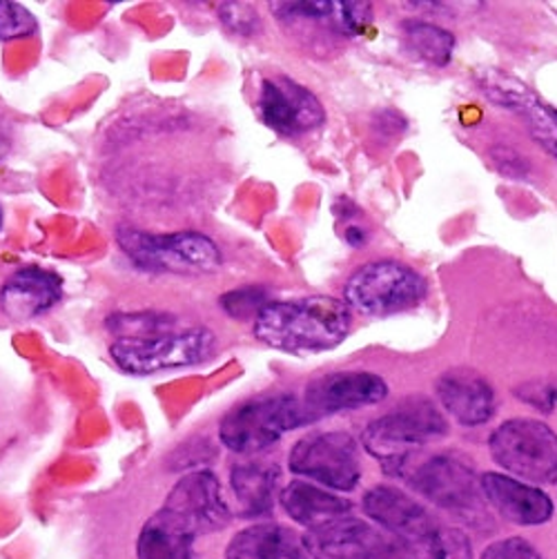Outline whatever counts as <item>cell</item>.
Returning a JSON list of instances; mask_svg holds the SVG:
<instances>
[{
    "instance_id": "6da1fadb",
    "label": "cell",
    "mask_w": 557,
    "mask_h": 559,
    "mask_svg": "<svg viewBox=\"0 0 557 559\" xmlns=\"http://www.w3.org/2000/svg\"><path fill=\"white\" fill-rule=\"evenodd\" d=\"M353 312L346 301L315 295L293 301H270L254 319V337L284 353H325L351 332Z\"/></svg>"
},
{
    "instance_id": "5bb4252c",
    "label": "cell",
    "mask_w": 557,
    "mask_h": 559,
    "mask_svg": "<svg viewBox=\"0 0 557 559\" xmlns=\"http://www.w3.org/2000/svg\"><path fill=\"white\" fill-rule=\"evenodd\" d=\"M388 395V383L366 370L330 372L312 379L306 385L304 404L315 419L334 413H348L383 402Z\"/></svg>"
},
{
    "instance_id": "4316f807",
    "label": "cell",
    "mask_w": 557,
    "mask_h": 559,
    "mask_svg": "<svg viewBox=\"0 0 557 559\" xmlns=\"http://www.w3.org/2000/svg\"><path fill=\"white\" fill-rule=\"evenodd\" d=\"M334 25L348 36H359L372 23V8L368 3H334Z\"/></svg>"
},
{
    "instance_id": "ac0fdd59",
    "label": "cell",
    "mask_w": 557,
    "mask_h": 559,
    "mask_svg": "<svg viewBox=\"0 0 557 559\" xmlns=\"http://www.w3.org/2000/svg\"><path fill=\"white\" fill-rule=\"evenodd\" d=\"M435 388L443 411L462 426H482L495 413V390L475 370L455 368L443 372Z\"/></svg>"
},
{
    "instance_id": "2e32d148",
    "label": "cell",
    "mask_w": 557,
    "mask_h": 559,
    "mask_svg": "<svg viewBox=\"0 0 557 559\" xmlns=\"http://www.w3.org/2000/svg\"><path fill=\"white\" fill-rule=\"evenodd\" d=\"M479 488L486 504L511 524L542 526L553 518V499L540 486L507 473H486L479 477Z\"/></svg>"
},
{
    "instance_id": "52a82bcc",
    "label": "cell",
    "mask_w": 557,
    "mask_h": 559,
    "mask_svg": "<svg viewBox=\"0 0 557 559\" xmlns=\"http://www.w3.org/2000/svg\"><path fill=\"white\" fill-rule=\"evenodd\" d=\"M216 346L214 332L208 328H188L154 334V337L117 340L109 346L115 364L130 374H154L163 370L188 368L205 361Z\"/></svg>"
},
{
    "instance_id": "9a60e30c",
    "label": "cell",
    "mask_w": 557,
    "mask_h": 559,
    "mask_svg": "<svg viewBox=\"0 0 557 559\" xmlns=\"http://www.w3.org/2000/svg\"><path fill=\"white\" fill-rule=\"evenodd\" d=\"M477 81L493 103L509 107L524 117L535 143L557 158V115H553L529 85L499 70H486L477 76Z\"/></svg>"
},
{
    "instance_id": "7c38bea8",
    "label": "cell",
    "mask_w": 557,
    "mask_h": 559,
    "mask_svg": "<svg viewBox=\"0 0 557 559\" xmlns=\"http://www.w3.org/2000/svg\"><path fill=\"white\" fill-rule=\"evenodd\" d=\"M362 507L375 526L398 537L415 559H422L443 528L419 501L395 486L370 488L364 495Z\"/></svg>"
},
{
    "instance_id": "d6986e66",
    "label": "cell",
    "mask_w": 557,
    "mask_h": 559,
    "mask_svg": "<svg viewBox=\"0 0 557 559\" xmlns=\"http://www.w3.org/2000/svg\"><path fill=\"white\" fill-rule=\"evenodd\" d=\"M278 501H282L286 515L297 524L306 526L308 531L337 522L353 513L351 501L330 492L328 488H321L304 479H295L288 486H284L282 495H278Z\"/></svg>"
},
{
    "instance_id": "ffe728a7",
    "label": "cell",
    "mask_w": 557,
    "mask_h": 559,
    "mask_svg": "<svg viewBox=\"0 0 557 559\" xmlns=\"http://www.w3.org/2000/svg\"><path fill=\"white\" fill-rule=\"evenodd\" d=\"M226 559H310V552L295 531L263 522L237 533L226 548Z\"/></svg>"
},
{
    "instance_id": "8fae6325",
    "label": "cell",
    "mask_w": 557,
    "mask_h": 559,
    "mask_svg": "<svg viewBox=\"0 0 557 559\" xmlns=\"http://www.w3.org/2000/svg\"><path fill=\"white\" fill-rule=\"evenodd\" d=\"M158 511L192 537L216 533L230 522V509L223 497L221 481L210 471L183 475Z\"/></svg>"
},
{
    "instance_id": "5b68a950",
    "label": "cell",
    "mask_w": 557,
    "mask_h": 559,
    "mask_svg": "<svg viewBox=\"0 0 557 559\" xmlns=\"http://www.w3.org/2000/svg\"><path fill=\"white\" fill-rule=\"evenodd\" d=\"M497 466L526 484L557 481V435L540 419H509L488 439Z\"/></svg>"
},
{
    "instance_id": "30bf717a",
    "label": "cell",
    "mask_w": 557,
    "mask_h": 559,
    "mask_svg": "<svg viewBox=\"0 0 557 559\" xmlns=\"http://www.w3.org/2000/svg\"><path fill=\"white\" fill-rule=\"evenodd\" d=\"M310 559H415L393 535L353 515L308 531Z\"/></svg>"
},
{
    "instance_id": "277c9868",
    "label": "cell",
    "mask_w": 557,
    "mask_h": 559,
    "mask_svg": "<svg viewBox=\"0 0 557 559\" xmlns=\"http://www.w3.org/2000/svg\"><path fill=\"white\" fill-rule=\"evenodd\" d=\"M117 243L126 257L141 270L173 274H210L223 263L221 248L201 233L147 235L121 228Z\"/></svg>"
},
{
    "instance_id": "83f0119b",
    "label": "cell",
    "mask_w": 557,
    "mask_h": 559,
    "mask_svg": "<svg viewBox=\"0 0 557 559\" xmlns=\"http://www.w3.org/2000/svg\"><path fill=\"white\" fill-rule=\"evenodd\" d=\"M479 559H542V552L522 537H507L493 542Z\"/></svg>"
},
{
    "instance_id": "44dd1931",
    "label": "cell",
    "mask_w": 557,
    "mask_h": 559,
    "mask_svg": "<svg viewBox=\"0 0 557 559\" xmlns=\"http://www.w3.org/2000/svg\"><path fill=\"white\" fill-rule=\"evenodd\" d=\"M282 471L274 462H246L230 471V486L241 515L261 518L282 495Z\"/></svg>"
},
{
    "instance_id": "4fadbf2b",
    "label": "cell",
    "mask_w": 557,
    "mask_h": 559,
    "mask_svg": "<svg viewBox=\"0 0 557 559\" xmlns=\"http://www.w3.org/2000/svg\"><path fill=\"white\" fill-rule=\"evenodd\" d=\"M261 121L284 136L310 132L325 121V109L319 98L304 85L286 79H263L259 92Z\"/></svg>"
},
{
    "instance_id": "f546056e",
    "label": "cell",
    "mask_w": 557,
    "mask_h": 559,
    "mask_svg": "<svg viewBox=\"0 0 557 559\" xmlns=\"http://www.w3.org/2000/svg\"><path fill=\"white\" fill-rule=\"evenodd\" d=\"M0 228H3V210H0Z\"/></svg>"
},
{
    "instance_id": "d4e9b609",
    "label": "cell",
    "mask_w": 557,
    "mask_h": 559,
    "mask_svg": "<svg viewBox=\"0 0 557 559\" xmlns=\"http://www.w3.org/2000/svg\"><path fill=\"white\" fill-rule=\"evenodd\" d=\"M221 308L226 310L235 319H248V317H259V312L270 304L268 293L263 288L246 286L239 290H233L228 295L221 297Z\"/></svg>"
},
{
    "instance_id": "e0dca14e",
    "label": "cell",
    "mask_w": 557,
    "mask_h": 559,
    "mask_svg": "<svg viewBox=\"0 0 557 559\" xmlns=\"http://www.w3.org/2000/svg\"><path fill=\"white\" fill-rule=\"evenodd\" d=\"M63 282L43 267H21L0 288V308L19 323L36 319L61 301Z\"/></svg>"
},
{
    "instance_id": "ba28073f",
    "label": "cell",
    "mask_w": 557,
    "mask_h": 559,
    "mask_svg": "<svg viewBox=\"0 0 557 559\" xmlns=\"http://www.w3.org/2000/svg\"><path fill=\"white\" fill-rule=\"evenodd\" d=\"M424 276L400 261H372L355 270L344 288L346 304L368 317H386L417 306L426 297Z\"/></svg>"
},
{
    "instance_id": "cb8c5ba5",
    "label": "cell",
    "mask_w": 557,
    "mask_h": 559,
    "mask_svg": "<svg viewBox=\"0 0 557 559\" xmlns=\"http://www.w3.org/2000/svg\"><path fill=\"white\" fill-rule=\"evenodd\" d=\"M170 317L147 312V314H117L107 319V328L119 334V340H139V337H154V334L173 332Z\"/></svg>"
},
{
    "instance_id": "7a4b0ae2",
    "label": "cell",
    "mask_w": 557,
    "mask_h": 559,
    "mask_svg": "<svg viewBox=\"0 0 557 559\" xmlns=\"http://www.w3.org/2000/svg\"><path fill=\"white\" fill-rule=\"evenodd\" d=\"M449 435V421L426 400H413L372 419L364 430V449L383 473L404 477L417 449Z\"/></svg>"
},
{
    "instance_id": "7402d4cb",
    "label": "cell",
    "mask_w": 557,
    "mask_h": 559,
    "mask_svg": "<svg viewBox=\"0 0 557 559\" xmlns=\"http://www.w3.org/2000/svg\"><path fill=\"white\" fill-rule=\"evenodd\" d=\"M194 539L197 537L156 511L139 533L137 559H192Z\"/></svg>"
},
{
    "instance_id": "8992f818",
    "label": "cell",
    "mask_w": 557,
    "mask_h": 559,
    "mask_svg": "<svg viewBox=\"0 0 557 559\" xmlns=\"http://www.w3.org/2000/svg\"><path fill=\"white\" fill-rule=\"evenodd\" d=\"M404 479L437 509L475 526L488 524L490 518L479 488V477L458 457L435 455L419 466H411L404 473Z\"/></svg>"
},
{
    "instance_id": "484cf974",
    "label": "cell",
    "mask_w": 557,
    "mask_h": 559,
    "mask_svg": "<svg viewBox=\"0 0 557 559\" xmlns=\"http://www.w3.org/2000/svg\"><path fill=\"white\" fill-rule=\"evenodd\" d=\"M38 29L34 14L19 3H0V40L27 38Z\"/></svg>"
},
{
    "instance_id": "3957f363",
    "label": "cell",
    "mask_w": 557,
    "mask_h": 559,
    "mask_svg": "<svg viewBox=\"0 0 557 559\" xmlns=\"http://www.w3.org/2000/svg\"><path fill=\"white\" fill-rule=\"evenodd\" d=\"M315 421L310 411L295 395H265L239 404L218 426L221 443L239 455L270 449L286 432Z\"/></svg>"
},
{
    "instance_id": "603a6c76",
    "label": "cell",
    "mask_w": 557,
    "mask_h": 559,
    "mask_svg": "<svg viewBox=\"0 0 557 559\" xmlns=\"http://www.w3.org/2000/svg\"><path fill=\"white\" fill-rule=\"evenodd\" d=\"M404 34L422 61L437 68L451 63L455 51V36L449 29L426 21H408L404 25Z\"/></svg>"
},
{
    "instance_id": "f1b7e54d",
    "label": "cell",
    "mask_w": 557,
    "mask_h": 559,
    "mask_svg": "<svg viewBox=\"0 0 557 559\" xmlns=\"http://www.w3.org/2000/svg\"><path fill=\"white\" fill-rule=\"evenodd\" d=\"M518 400L537 411L550 413L557 406V381H529L518 390Z\"/></svg>"
},
{
    "instance_id": "9c48e42d",
    "label": "cell",
    "mask_w": 557,
    "mask_h": 559,
    "mask_svg": "<svg viewBox=\"0 0 557 559\" xmlns=\"http://www.w3.org/2000/svg\"><path fill=\"white\" fill-rule=\"evenodd\" d=\"M288 466L330 490H355L362 479L359 445L348 432H310L295 443Z\"/></svg>"
}]
</instances>
